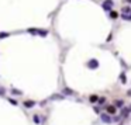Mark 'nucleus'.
I'll return each mask as SVG.
<instances>
[{
	"instance_id": "nucleus-3",
	"label": "nucleus",
	"mask_w": 131,
	"mask_h": 125,
	"mask_svg": "<svg viewBox=\"0 0 131 125\" xmlns=\"http://www.w3.org/2000/svg\"><path fill=\"white\" fill-rule=\"evenodd\" d=\"M117 17H119L117 11H110V18H117Z\"/></svg>"
},
{
	"instance_id": "nucleus-10",
	"label": "nucleus",
	"mask_w": 131,
	"mask_h": 125,
	"mask_svg": "<svg viewBox=\"0 0 131 125\" xmlns=\"http://www.w3.org/2000/svg\"><path fill=\"white\" fill-rule=\"evenodd\" d=\"M128 94H130V96H131V90H130V91H128Z\"/></svg>"
},
{
	"instance_id": "nucleus-5",
	"label": "nucleus",
	"mask_w": 131,
	"mask_h": 125,
	"mask_svg": "<svg viewBox=\"0 0 131 125\" xmlns=\"http://www.w3.org/2000/svg\"><path fill=\"white\" fill-rule=\"evenodd\" d=\"M6 37H8L7 32H0V39H3V38H6Z\"/></svg>"
},
{
	"instance_id": "nucleus-6",
	"label": "nucleus",
	"mask_w": 131,
	"mask_h": 125,
	"mask_svg": "<svg viewBox=\"0 0 131 125\" xmlns=\"http://www.w3.org/2000/svg\"><path fill=\"white\" fill-rule=\"evenodd\" d=\"M28 32H31V34H37V32H38V30H35V28H31V30H28Z\"/></svg>"
},
{
	"instance_id": "nucleus-4",
	"label": "nucleus",
	"mask_w": 131,
	"mask_h": 125,
	"mask_svg": "<svg viewBox=\"0 0 131 125\" xmlns=\"http://www.w3.org/2000/svg\"><path fill=\"white\" fill-rule=\"evenodd\" d=\"M24 106L30 108V107H32V106H34V101H25V103H24Z\"/></svg>"
},
{
	"instance_id": "nucleus-8",
	"label": "nucleus",
	"mask_w": 131,
	"mask_h": 125,
	"mask_svg": "<svg viewBox=\"0 0 131 125\" xmlns=\"http://www.w3.org/2000/svg\"><path fill=\"white\" fill-rule=\"evenodd\" d=\"M107 110H109V113H114V111H116V108H114V107H109Z\"/></svg>"
},
{
	"instance_id": "nucleus-11",
	"label": "nucleus",
	"mask_w": 131,
	"mask_h": 125,
	"mask_svg": "<svg viewBox=\"0 0 131 125\" xmlns=\"http://www.w3.org/2000/svg\"><path fill=\"white\" fill-rule=\"evenodd\" d=\"M127 1H131V0H127Z\"/></svg>"
},
{
	"instance_id": "nucleus-1",
	"label": "nucleus",
	"mask_w": 131,
	"mask_h": 125,
	"mask_svg": "<svg viewBox=\"0 0 131 125\" xmlns=\"http://www.w3.org/2000/svg\"><path fill=\"white\" fill-rule=\"evenodd\" d=\"M111 6H113V0H106V1L103 3V8H104V10H110Z\"/></svg>"
},
{
	"instance_id": "nucleus-7",
	"label": "nucleus",
	"mask_w": 131,
	"mask_h": 125,
	"mask_svg": "<svg viewBox=\"0 0 131 125\" xmlns=\"http://www.w3.org/2000/svg\"><path fill=\"white\" fill-rule=\"evenodd\" d=\"M64 93H65V94H72L73 91H72V90H69V89H65V90H64Z\"/></svg>"
},
{
	"instance_id": "nucleus-2",
	"label": "nucleus",
	"mask_w": 131,
	"mask_h": 125,
	"mask_svg": "<svg viewBox=\"0 0 131 125\" xmlns=\"http://www.w3.org/2000/svg\"><path fill=\"white\" fill-rule=\"evenodd\" d=\"M87 66H89V68H97V66H99V62H97L96 59H93V61H90V62L87 63Z\"/></svg>"
},
{
	"instance_id": "nucleus-9",
	"label": "nucleus",
	"mask_w": 131,
	"mask_h": 125,
	"mask_svg": "<svg viewBox=\"0 0 131 125\" xmlns=\"http://www.w3.org/2000/svg\"><path fill=\"white\" fill-rule=\"evenodd\" d=\"M96 100H97V96H92L90 97V101H96Z\"/></svg>"
}]
</instances>
